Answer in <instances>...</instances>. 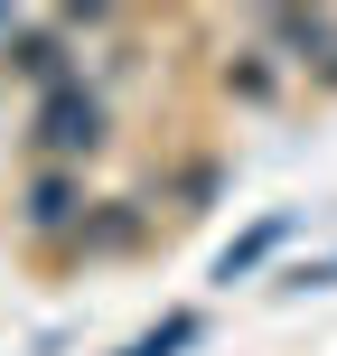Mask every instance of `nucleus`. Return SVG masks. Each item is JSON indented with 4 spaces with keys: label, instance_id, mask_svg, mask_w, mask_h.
Masks as SVG:
<instances>
[{
    "label": "nucleus",
    "instance_id": "1",
    "mask_svg": "<svg viewBox=\"0 0 337 356\" xmlns=\"http://www.w3.org/2000/svg\"><path fill=\"white\" fill-rule=\"evenodd\" d=\"M104 131H113V113H104V94L94 85H56V94H38V150L47 160H94L104 150Z\"/></svg>",
    "mask_w": 337,
    "mask_h": 356
},
{
    "label": "nucleus",
    "instance_id": "2",
    "mask_svg": "<svg viewBox=\"0 0 337 356\" xmlns=\"http://www.w3.org/2000/svg\"><path fill=\"white\" fill-rule=\"evenodd\" d=\"M19 225H28V234H75V225H85V188H75L66 169H38L28 197H19Z\"/></svg>",
    "mask_w": 337,
    "mask_h": 356
},
{
    "label": "nucleus",
    "instance_id": "3",
    "mask_svg": "<svg viewBox=\"0 0 337 356\" xmlns=\"http://www.w3.org/2000/svg\"><path fill=\"white\" fill-rule=\"evenodd\" d=\"M10 66L38 75V85L56 94V85H66V29H19V38H10Z\"/></svg>",
    "mask_w": 337,
    "mask_h": 356
},
{
    "label": "nucleus",
    "instance_id": "4",
    "mask_svg": "<svg viewBox=\"0 0 337 356\" xmlns=\"http://www.w3.org/2000/svg\"><path fill=\"white\" fill-rule=\"evenodd\" d=\"M197 338H206V319H197V309H169V319H160V328H141L122 356H188Z\"/></svg>",
    "mask_w": 337,
    "mask_h": 356
},
{
    "label": "nucleus",
    "instance_id": "5",
    "mask_svg": "<svg viewBox=\"0 0 337 356\" xmlns=\"http://www.w3.org/2000/svg\"><path fill=\"white\" fill-rule=\"evenodd\" d=\"M281 234H290V216H263V225H253V234H244V244H225V263H215V282H244V272H253V263H263V253H272V244H281Z\"/></svg>",
    "mask_w": 337,
    "mask_h": 356
},
{
    "label": "nucleus",
    "instance_id": "6",
    "mask_svg": "<svg viewBox=\"0 0 337 356\" xmlns=\"http://www.w3.org/2000/svg\"><path fill=\"white\" fill-rule=\"evenodd\" d=\"M263 38H281V47H309V56H319L337 29H328V19H300V10H272V19H263Z\"/></svg>",
    "mask_w": 337,
    "mask_h": 356
},
{
    "label": "nucleus",
    "instance_id": "7",
    "mask_svg": "<svg viewBox=\"0 0 337 356\" xmlns=\"http://www.w3.org/2000/svg\"><path fill=\"white\" fill-rule=\"evenodd\" d=\"M75 234H85L94 253H122L131 234H141V216H131V207H104V216H94V225H75Z\"/></svg>",
    "mask_w": 337,
    "mask_h": 356
},
{
    "label": "nucleus",
    "instance_id": "8",
    "mask_svg": "<svg viewBox=\"0 0 337 356\" xmlns=\"http://www.w3.org/2000/svg\"><path fill=\"white\" fill-rule=\"evenodd\" d=\"M225 75H234V94H253V104H263V94H272V66H263V56H234Z\"/></svg>",
    "mask_w": 337,
    "mask_h": 356
}]
</instances>
